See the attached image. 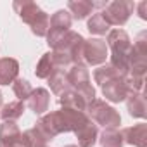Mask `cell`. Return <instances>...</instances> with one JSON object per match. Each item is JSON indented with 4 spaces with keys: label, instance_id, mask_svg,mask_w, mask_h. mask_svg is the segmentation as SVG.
<instances>
[{
    "label": "cell",
    "instance_id": "2",
    "mask_svg": "<svg viewBox=\"0 0 147 147\" xmlns=\"http://www.w3.org/2000/svg\"><path fill=\"white\" fill-rule=\"evenodd\" d=\"M94 80L102 88V95L109 102H123L130 95L126 78L118 73L111 64L100 66L94 71Z\"/></svg>",
    "mask_w": 147,
    "mask_h": 147
},
{
    "label": "cell",
    "instance_id": "25",
    "mask_svg": "<svg viewBox=\"0 0 147 147\" xmlns=\"http://www.w3.org/2000/svg\"><path fill=\"white\" fill-rule=\"evenodd\" d=\"M137 7H138V18H140V19H147V14H145V9H147V2H140Z\"/></svg>",
    "mask_w": 147,
    "mask_h": 147
},
{
    "label": "cell",
    "instance_id": "26",
    "mask_svg": "<svg viewBox=\"0 0 147 147\" xmlns=\"http://www.w3.org/2000/svg\"><path fill=\"white\" fill-rule=\"evenodd\" d=\"M64 147H80V145H73V144H69V145H64Z\"/></svg>",
    "mask_w": 147,
    "mask_h": 147
},
{
    "label": "cell",
    "instance_id": "6",
    "mask_svg": "<svg viewBox=\"0 0 147 147\" xmlns=\"http://www.w3.org/2000/svg\"><path fill=\"white\" fill-rule=\"evenodd\" d=\"M85 113H87V116H88L92 121L102 125L104 128H118V126L121 125V116H119V113H118L113 106H109L106 100L94 99V100L87 106V111H85Z\"/></svg>",
    "mask_w": 147,
    "mask_h": 147
},
{
    "label": "cell",
    "instance_id": "17",
    "mask_svg": "<svg viewBox=\"0 0 147 147\" xmlns=\"http://www.w3.org/2000/svg\"><path fill=\"white\" fill-rule=\"evenodd\" d=\"M76 138H78V144L80 147H94L97 138H99V130H97V125L90 119L83 128H80L76 133Z\"/></svg>",
    "mask_w": 147,
    "mask_h": 147
},
{
    "label": "cell",
    "instance_id": "7",
    "mask_svg": "<svg viewBox=\"0 0 147 147\" xmlns=\"http://www.w3.org/2000/svg\"><path fill=\"white\" fill-rule=\"evenodd\" d=\"M133 9H135V4L130 2V0H114L100 11V14L109 23V26H123L133 14Z\"/></svg>",
    "mask_w": 147,
    "mask_h": 147
},
{
    "label": "cell",
    "instance_id": "4",
    "mask_svg": "<svg viewBox=\"0 0 147 147\" xmlns=\"http://www.w3.org/2000/svg\"><path fill=\"white\" fill-rule=\"evenodd\" d=\"M16 14L23 19V23H26L31 28V33L36 36H47L49 31V14L45 11L40 9L38 4L31 2V0H16L12 4Z\"/></svg>",
    "mask_w": 147,
    "mask_h": 147
},
{
    "label": "cell",
    "instance_id": "8",
    "mask_svg": "<svg viewBox=\"0 0 147 147\" xmlns=\"http://www.w3.org/2000/svg\"><path fill=\"white\" fill-rule=\"evenodd\" d=\"M71 23H73V18L67 11L64 9H59L52 14L50 21H49V31H47V43L49 47L52 49L67 31H71Z\"/></svg>",
    "mask_w": 147,
    "mask_h": 147
},
{
    "label": "cell",
    "instance_id": "16",
    "mask_svg": "<svg viewBox=\"0 0 147 147\" xmlns=\"http://www.w3.org/2000/svg\"><path fill=\"white\" fill-rule=\"evenodd\" d=\"M59 104L62 107H66V109H75V111H82V113H85L87 106H88L87 100L73 88H69L62 95H59Z\"/></svg>",
    "mask_w": 147,
    "mask_h": 147
},
{
    "label": "cell",
    "instance_id": "23",
    "mask_svg": "<svg viewBox=\"0 0 147 147\" xmlns=\"http://www.w3.org/2000/svg\"><path fill=\"white\" fill-rule=\"evenodd\" d=\"M87 28H88V31L92 33V35H106V33H109V23L104 19V16L100 14V11L99 12H95L90 19H88V23H87Z\"/></svg>",
    "mask_w": 147,
    "mask_h": 147
},
{
    "label": "cell",
    "instance_id": "15",
    "mask_svg": "<svg viewBox=\"0 0 147 147\" xmlns=\"http://www.w3.org/2000/svg\"><path fill=\"white\" fill-rule=\"evenodd\" d=\"M126 109H128L130 116L144 119L147 116V106H145L144 92H130V95L126 97Z\"/></svg>",
    "mask_w": 147,
    "mask_h": 147
},
{
    "label": "cell",
    "instance_id": "14",
    "mask_svg": "<svg viewBox=\"0 0 147 147\" xmlns=\"http://www.w3.org/2000/svg\"><path fill=\"white\" fill-rule=\"evenodd\" d=\"M19 62L12 57L0 59V85H11L18 80Z\"/></svg>",
    "mask_w": 147,
    "mask_h": 147
},
{
    "label": "cell",
    "instance_id": "18",
    "mask_svg": "<svg viewBox=\"0 0 147 147\" xmlns=\"http://www.w3.org/2000/svg\"><path fill=\"white\" fill-rule=\"evenodd\" d=\"M100 142V147H123V131L118 128H104V131L97 138Z\"/></svg>",
    "mask_w": 147,
    "mask_h": 147
},
{
    "label": "cell",
    "instance_id": "10",
    "mask_svg": "<svg viewBox=\"0 0 147 147\" xmlns=\"http://www.w3.org/2000/svg\"><path fill=\"white\" fill-rule=\"evenodd\" d=\"M0 147H23V133L16 121H4L0 125Z\"/></svg>",
    "mask_w": 147,
    "mask_h": 147
},
{
    "label": "cell",
    "instance_id": "24",
    "mask_svg": "<svg viewBox=\"0 0 147 147\" xmlns=\"http://www.w3.org/2000/svg\"><path fill=\"white\" fill-rule=\"evenodd\" d=\"M12 90H14L16 97H18L21 102L28 100L30 94L33 92V88H31V83H30L28 80H23V78H18V80L12 83Z\"/></svg>",
    "mask_w": 147,
    "mask_h": 147
},
{
    "label": "cell",
    "instance_id": "13",
    "mask_svg": "<svg viewBox=\"0 0 147 147\" xmlns=\"http://www.w3.org/2000/svg\"><path fill=\"white\" fill-rule=\"evenodd\" d=\"M50 104V94L47 88H35L30 97H28V107L35 113V114H43L49 109Z\"/></svg>",
    "mask_w": 147,
    "mask_h": 147
},
{
    "label": "cell",
    "instance_id": "12",
    "mask_svg": "<svg viewBox=\"0 0 147 147\" xmlns=\"http://www.w3.org/2000/svg\"><path fill=\"white\" fill-rule=\"evenodd\" d=\"M121 131H123L125 144H130V145H135V147H147V125L145 123L128 126Z\"/></svg>",
    "mask_w": 147,
    "mask_h": 147
},
{
    "label": "cell",
    "instance_id": "19",
    "mask_svg": "<svg viewBox=\"0 0 147 147\" xmlns=\"http://www.w3.org/2000/svg\"><path fill=\"white\" fill-rule=\"evenodd\" d=\"M55 71H59V69H57V67H55V64H54L52 54H50V52L43 54V55L40 57L38 64H36V69H35V75H36V78L49 80V76L52 75V73H55Z\"/></svg>",
    "mask_w": 147,
    "mask_h": 147
},
{
    "label": "cell",
    "instance_id": "22",
    "mask_svg": "<svg viewBox=\"0 0 147 147\" xmlns=\"http://www.w3.org/2000/svg\"><path fill=\"white\" fill-rule=\"evenodd\" d=\"M47 138L33 126L23 133V147H49Z\"/></svg>",
    "mask_w": 147,
    "mask_h": 147
},
{
    "label": "cell",
    "instance_id": "5",
    "mask_svg": "<svg viewBox=\"0 0 147 147\" xmlns=\"http://www.w3.org/2000/svg\"><path fill=\"white\" fill-rule=\"evenodd\" d=\"M66 78L69 83V88H73L75 92H78L87 104H90L95 99V88L90 83V75H88V69L83 62L80 64H73L67 71H66Z\"/></svg>",
    "mask_w": 147,
    "mask_h": 147
},
{
    "label": "cell",
    "instance_id": "21",
    "mask_svg": "<svg viewBox=\"0 0 147 147\" xmlns=\"http://www.w3.org/2000/svg\"><path fill=\"white\" fill-rule=\"evenodd\" d=\"M23 113H24V102L14 100V102H9V104L2 106V109H0V118L4 121H16L23 116Z\"/></svg>",
    "mask_w": 147,
    "mask_h": 147
},
{
    "label": "cell",
    "instance_id": "1",
    "mask_svg": "<svg viewBox=\"0 0 147 147\" xmlns=\"http://www.w3.org/2000/svg\"><path fill=\"white\" fill-rule=\"evenodd\" d=\"M90 121V118L87 116V113H82V111H75V109H59V111H52L45 116H42L35 128L47 138V140H52L55 138L57 135L61 133H67V131H73L76 133L80 128H83L87 123Z\"/></svg>",
    "mask_w": 147,
    "mask_h": 147
},
{
    "label": "cell",
    "instance_id": "27",
    "mask_svg": "<svg viewBox=\"0 0 147 147\" xmlns=\"http://www.w3.org/2000/svg\"><path fill=\"white\" fill-rule=\"evenodd\" d=\"M0 107H2V92H0Z\"/></svg>",
    "mask_w": 147,
    "mask_h": 147
},
{
    "label": "cell",
    "instance_id": "3",
    "mask_svg": "<svg viewBox=\"0 0 147 147\" xmlns=\"http://www.w3.org/2000/svg\"><path fill=\"white\" fill-rule=\"evenodd\" d=\"M111 49V66L121 73L123 76L128 75L130 69V57H131V40L128 36V33L121 28L116 30H109L107 33V43Z\"/></svg>",
    "mask_w": 147,
    "mask_h": 147
},
{
    "label": "cell",
    "instance_id": "20",
    "mask_svg": "<svg viewBox=\"0 0 147 147\" xmlns=\"http://www.w3.org/2000/svg\"><path fill=\"white\" fill-rule=\"evenodd\" d=\"M49 87H50V90L55 95H62L66 90H69V83H67L64 69H59V71L52 73V75L49 76Z\"/></svg>",
    "mask_w": 147,
    "mask_h": 147
},
{
    "label": "cell",
    "instance_id": "11",
    "mask_svg": "<svg viewBox=\"0 0 147 147\" xmlns=\"http://www.w3.org/2000/svg\"><path fill=\"white\" fill-rule=\"evenodd\" d=\"M107 2H90V0H71L67 2V12L73 19H85L95 9H104Z\"/></svg>",
    "mask_w": 147,
    "mask_h": 147
},
{
    "label": "cell",
    "instance_id": "9",
    "mask_svg": "<svg viewBox=\"0 0 147 147\" xmlns=\"http://www.w3.org/2000/svg\"><path fill=\"white\" fill-rule=\"evenodd\" d=\"M107 59V45L102 38H88L83 43L82 61L85 66H100Z\"/></svg>",
    "mask_w": 147,
    "mask_h": 147
}]
</instances>
